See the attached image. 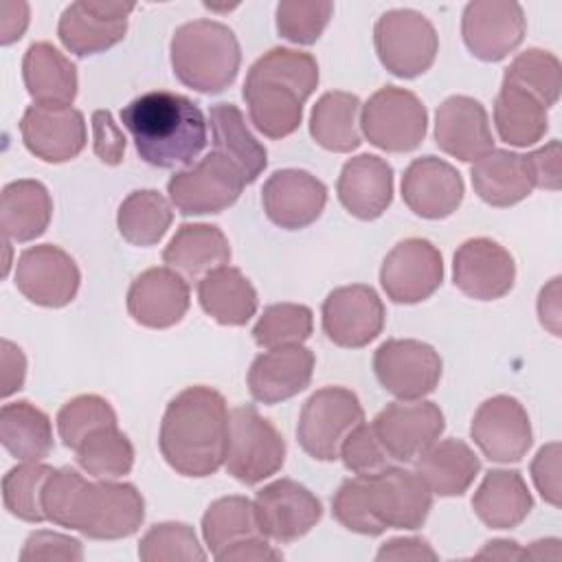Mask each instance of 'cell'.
<instances>
[{"label":"cell","mask_w":562,"mask_h":562,"mask_svg":"<svg viewBox=\"0 0 562 562\" xmlns=\"http://www.w3.org/2000/svg\"><path fill=\"white\" fill-rule=\"evenodd\" d=\"M338 457L345 468L358 476H371L382 472L389 465V454L378 441L373 428L369 424H358L340 443Z\"/></svg>","instance_id":"cell-50"},{"label":"cell","mask_w":562,"mask_h":562,"mask_svg":"<svg viewBox=\"0 0 562 562\" xmlns=\"http://www.w3.org/2000/svg\"><path fill=\"white\" fill-rule=\"evenodd\" d=\"M285 461V441L274 424L259 415L252 404L228 413L226 470L244 485H257L277 474Z\"/></svg>","instance_id":"cell-6"},{"label":"cell","mask_w":562,"mask_h":562,"mask_svg":"<svg viewBox=\"0 0 562 562\" xmlns=\"http://www.w3.org/2000/svg\"><path fill=\"white\" fill-rule=\"evenodd\" d=\"M476 560H522V549L516 540H490L476 555Z\"/></svg>","instance_id":"cell-60"},{"label":"cell","mask_w":562,"mask_h":562,"mask_svg":"<svg viewBox=\"0 0 562 562\" xmlns=\"http://www.w3.org/2000/svg\"><path fill=\"white\" fill-rule=\"evenodd\" d=\"M162 261L184 277H204L231 261V246L213 224H182L162 250Z\"/></svg>","instance_id":"cell-34"},{"label":"cell","mask_w":562,"mask_h":562,"mask_svg":"<svg viewBox=\"0 0 562 562\" xmlns=\"http://www.w3.org/2000/svg\"><path fill=\"white\" fill-rule=\"evenodd\" d=\"M46 520L77 529L92 540H119L138 531L145 501L132 483L86 481L72 468H57L44 483Z\"/></svg>","instance_id":"cell-1"},{"label":"cell","mask_w":562,"mask_h":562,"mask_svg":"<svg viewBox=\"0 0 562 562\" xmlns=\"http://www.w3.org/2000/svg\"><path fill=\"white\" fill-rule=\"evenodd\" d=\"M533 498L518 470H490L472 496V509L490 529H514L531 512Z\"/></svg>","instance_id":"cell-31"},{"label":"cell","mask_w":562,"mask_h":562,"mask_svg":"<svg viewBox=\"0 0 562 562\" xmlns=\"http://www.w3.org/2000/svg\"><path fill=\"white\" fill-rule=\"evenodd\" d=\"M244 184L237 165L211 149L195 165L176 171L167 182V193L182 215H209L235 204Z\"/></svg>","instance_id":"cell-10"},{"label":"cell","mask_w":562,"mask_h":562,"mask_svg":"<svg viewBox=\"0 0 562 562\" xmlns=\"http://www.w3.org/2000/svg\"><path fill=\"white\" fill-rule=\"evenodd\" d=\"M171 68L180 83L204 94L226 90L241 64L235 33L215 20H193L176 29L171 44Z\"/></svg>","instance_id":"cell-5"},{"label":"cell","mask_w":562,"mask_h":562,"mask_svg":"<svg viewBox=\"0 0 562 562\" xmlns=\"http://www.w3.org/2000/svg\"><path fill=\"white\" fill-rule=\"evenodd\" d=\"M171 206L156 189L132 191L119 206L116 226L132 246H154L169 231Z\"/></svg>","instance_id":"cell-40"},{"label":"cell","mask_w":562,"mask_h":562,"mask_svg":"<svg viewBox=\"0 0 562 562\" xmlns=\"http://www.w3.org/2000/svg\"><path fill=\"white\" fill-rule=\"evenodd\" d=\"M92 147L101 162L119 165L125 154V136L114 123L110 110L92 112Z\"/></svg>","instance_id":"cell-52"},{"label":"cell","mask_w":562,"mask_h":562,"mask_svg":"<svg viewBox=\"0 0 562 562\" xmlns=\"http://www.w3.org/2000/svg\"><path fill=\"white\" fill-rule=\"evenodd\" d=\"M250 536L263 533L257 522L255 503L246 496H222L213 501L202 516V538L213 558Z\"/></svg>","instance_id":"cell-41"},{"label":"cell","mask_w":562,"mask_h":562,"mask_svg":"<svg viewBox=\"0 0 562 562\" xmlns=\"http://www.w3.org/2000/svg\"><path fill=\"white\" fill-rule=\"evenodd\" d=\"M75 259L53 244L31 246L15 261V288L35 305L64 307L79 290Z\"/></svg>","instance_id":"cell-16"},{"label":"cell","mask_w":562,"mask_h":562,"mask_svg":"<svg viewBox=\"0 0 562 562\" xmlns=\"http://www.w3.org/2000/svg\"><path fill=\"white\" fill-rule=\"evenodd\" d=\"M200 307L220 325H246L257 312V292L248 277L233 266H220L198 281Z\"/></svg>","instance_id":"cell-32"},{"label":"cell","mask_w":562,"mask_h":562,"mask_svg":"<svg viewBox=\"0 0 562 562\" xmlns=\"http://www.w3.org/2000/svg\"><path fill=\"white\" fill-rule=\"evenodd\" d=\"M189 301V283L173 268H149L127 290L130 316L149 329H167L180 323Z\"/></svg>","instance_id":"cell-25"},{"label":"cell","mask_w":562,"mask_h":562,"mask_svg":"<svg viewBox=\"0 0 562 562\" xmlns=\"http://www.w3.org/2000/svg\"><path fill=\"white\" fill-rule=\"evenodd\" d=\"M22 79L35 105L68 108L77 97V66L48 42H33L26 48Z\"/></svg>","instance_id":"cell-29"},{"label":"cell","mask_w":562,"mask_h":562,"mask_svg":"<svg viewBox=\"0 0 562 562\" xmlns=\"http://www.w3.org/2000/svg\"><path fill=\"white\" fill-rule=\"evenodd\" d=\"M336 193L353 217L375 220L393 202V167L373 154L353 156L342 165Z\"/></svg>","instance_id":"cell-28"},{"label":"cell","mask_w":562,"mask_h":562,"mask_svg":"<svg viewBox=\"0 0 562 562\" xmlns=\"http://www.w3.org/2000/svg\"><path fill=\"white\" fill-rule=\"evenodd\" d=\"M360 127L373 147L404 154L422 145L428 127V112L415 92L384 86L362 105Z\"/></svg>","instance_id":"cell-8"},{"label":"cell","mask_w":562,"mask_h":562,"mask_svg":"<svg viewBox=\"0 0 562 562\" xmlns=\"http://www.w3.org/2000/svg\"><path fill=\"white\" fill-rule=\"evenodd\" d=\"M435 143L443 154L463 162L492 151L494 138L483 103L465 94L448 97L435 114Z\"/></svg>","instance_id":"cell-26"},{"label":"cell","mask_w":562,"mask_h":562,"mask_svg":"<svg viewBox=\"0 0 562 562\" xmlns=\"http://www.w3.org/2000/svg\"><path fill=\"white\" fill-rule=\"evenodd\" d=\"M531 173H533V187L558 191L560 189V140H551L544 147L527 154Z\"/></svg>","instance_id":"cell-54"},{"label":"cell","mask_w":562,"mask_h":562,"mask_svg":"<svg viewBox=\"0 0 562 562\" xmlns=\"http://www.w3.org/2000/svg\"><path fill=\"white\" fill-rule=\"evenodd\" d=\"M560 277L551 279V283L547 288L540 290V299H538V316H540V323L551 329L553 336H560Z\"/></svg>","instance_id":"cell-59"},{"label":"cell","mask_w":562,"mask_h":562,"mask_svg":"<svg viewBox=\"0 0 562 562\" xmlns=\"http://www.w3.org/2000/svg\"><path fill=\"white\" fill-rule=\"evenodd\" d=\"M252 503L261 533L283 544L303 538L323 516L321 501L292 479H279L266 485Z\"/></svg>","instance_id":"cell-19"},{"label":"cell","mask_w":562,"mask_h":562,"mask_svg":"<svg viewBox=\"0 0 562 562\" xmlns=\"http://www.w3.org/2000/svg\"><path fill=\"white\" fill-rule=\"evenodd\" d=\"M560 59L542 48H527L518 53L505 68L503 83L516 86L533 94L544 108H551L560 99Z\"/></svg>","instance_id":"cell-43"},{"label":"cell","mask_w":562,"mask_h":562,"mask_svg":"<svg viewBox=\"0 0 562 562\" xmlns=\"http://www.w3.org/2000/svg\"><path fill=\"white\" fill-rule=\"evenodd\" d=\"M77 465L94 479L125 476L134 465V446L119 426H108L90 437L75 450Z\"/></svg>","instance_id":"cell-42"},{"label":"cell","mask_w":562,"mask_h":562,"mask_svg":"<svg viewBox=\"0 0 562 562\" xmlns=\"http://www.w3.org/2000/svg\"><path fill=\"white\" fill-rule=\"evenodd\" d=\"M158 446L178 474L191 479L215 474L224 465L228 446L224 395L204 384L180 391L165 408Z\"/></svg>","instance_id":"cell-2"},{"label":"cell","mask_w":562,"mask_h":562,"mask_svg":"<svg viewBox=\"0 0 562 562\" xmlns=\"http://www.w3.org/2000/svg\"><path fill=\"white\" fill-rule=\"evenodd\" d=\"M373 44L382 66L402 79L424 75L437 57L439 37L426 15L413 9H391L373 26Z\"/></svg>","instance_id":"cell-7"},{"label":"cell","mask_w":562,"mask_h":562,"mask_svg":"<svg viewBox=\"0 0 562 562\" xmlns=\"http://www.w3.org/2000/svg\"><path fill=\"white\" fill-rule=\"evenodd\" d=\"M314 329L312 310L301 303H274L263 310L252 327V338L263 349L303 345Z\"/></svg>","instance_id":"cell-45"},{"label":"cell","mask_w":562,"mask_h":562,"mask_svg":"<svg viewBox=\"0 0 562 562\" xmlns=\"http://www.w3.org/2000/svg\"><path fill=\"white\" fill-rule=\"evenodd\" d=\"M325 336L347 349H358L375 340L384 327V303L371 285L353 283L336 288L323 301Z\"/></svg>","instance_id":"cell-15"},{"label":"cell","mask_w":562,"mask_h":562,"mask_svg":"<svg viewBox=\"0 0 562 562\" xmlns=\"http://www.w3.org/2000/svg\"><path fill=\"white\" fill-rule=\"evenodd\" d=\"M314 353L303 345H283L259 353L248 369V389L261 404H279L305 391L314 373Z\"/></svg>","instance_id":"cell-27"},{"label":"cell","mask_w":562,"mask_h":562,"mask_svg":"<svg viewBox=\"0 0 562 562\" xmlns=\"http://www.w3.org/2000/svg\"><path fill=\"white\" fill-rule=\"evenodd\" d=\"M316 86V59L310 53L277 46L250 66L241 94L252 125L277 140L299 130L303 105Z\"/></svg>","instance_id":"cell-4"},{"label":"cell","mask_w":562,"mask_h":562,"mask_svg":"<svg viewBox=\"0 0 562 562\" xmlns=\"http://www.w3.org/2000/svg\"><path fill=\"white\" fill-rule=\"evenodd\" d=\"M261 204L272 224L299 231L316 222L327 204V187L303 169H279L261 189Z\"/></svg>","instance_id":"cell-22"},{"label":"cell","mask_w":562,"mask_h":562,"mask_svg":"<svg viewBox=\"0 0 562 562\" xmlns=\"http://www.w3.org/2000/svg\"><path fill=\"white\" fill-rule=\"evenodd\" d=\"M364 422L358 395L345 386H325L307 397L296 424L299 446L318 461L338 459L342 439Z\"/></svg>","instance_id":"cell-9"},{"label":"cell","mask_w":562,"mask_h":562,"mask_svg":"<svg viewBox=\"0 0 562 562\" xmlns=\"http://www.w3.org/2000/svg\"><path fill=\"white\" fill-rule=\"evenodd\" d=\"M439 555L437 551L428 544V540L424 538H417V536H408V538H391L386 540L380 551L375 553V560L378 562H384V560H428V562H435Z\"/></svg>","instance_id":"cell-55"},{"label":"cell","mask_w":562,"mask_h":562,"mask_svg":"<svg viewBox=\"0 0 562 562\" xmlns=\"http://www.w3.org/2000/svg\"><path fill=\"white\" fill-rule=\"evenodd\" d=\"M283 553L277 551L268 540L266 536H250V538H244L231 547H226L222 553L215 555V560H222V562H231V560H239V562H266V560H281Z\"/></svg>","instance_id":"cell-56"},{"label":"cell","mask_w":562,"mask_h":562,"mask_svg":"<svg viewBox=\"0 0 562 562\" xmlns=\"http://www.w3.org/2000/svg\"><path fill=\"white\" fill-rule=\"evenodd\" d=\"M26 149L44 162H66L86 147V121L75 108L29 105L20 121Z\"/></svg>","instance_id":"cell-24"},{"label":"cell","mask_w":562,"mask_h":562,"mask_svg":"<svg viewBox=\"0 0 562 562\" xmlns=\"http://www.w3.org/2000/svg\"><path fill=\"white\" fill-rule=\"evenodd\" d=\"M22 562H40V560H64V562H81L83 560V547L77 538H70L66 533L57 531H33L22 551H20Z\"/></svg>","instance_id":"cell-51"},{"label":"cell","mask_w":562,"mask_h":562,"mask_svg":"<svg viewBox=\"0 0 562 562\" xmlns=\"http://www.w3.org/2000/svg\"><path fill=\"white\" fill-rule=\"evenodd\" d=\"M522 558H533V560L551 558V560H560V540L558 538L536 540L527 549H522Z\"/></svg>","instance_id":"cell-61"},{"label":"cell","mask_w":562,"mask_h":562,"mask_svg":"<svg viewBox=\"0 0 562 562\" xmlns=\"http://www.w3.org/2000/svg\"><path fill=\"white\" fill-rule=\"evenodd\" d=\"M443 281V257L424 237H408L393 246L380 268V283L393 303L426 301Z\"/></svg>","instance_id":"cell-13"},{"label":"cell","mask_w":562,"mask_h":562,"mask_svg":"<svg viewBox=\"0 0 562 562\" xmlns=\"http://www.w3.org/2000/svg\"><path fill=\"white\" fill-rule=\"evenodd\" d=\"M463 178L437 156L415 158L402 176L404 204L424 220H443L463 202Z\"/></svg>","instance_id":"cell-23"},{"label":"cell","mask_w":562,"mask_h":562,"mask_svg":"<svg viewBox=\"0 0 562 562\" xmlns=\"http://www.w3.org/2000/svg\"><path fill=\"white\" fill-rule=\"evenodd\" d=\"M0 441L20 461H44L53 450V426L48 415L26 400L0 408Z\"/></svg>","instance_id":"cell-37"},{"label":"cell","mask_w":562,"mask_h":562,"mask_svg":"<svg viewBox=\"0 0 562 562\" xmlns=\"http://www.w3.org/2000/svg\"><path fill=\"white\" fill-rule=\"evenodd\" d=\"M108 426H119V422L114 408L101 395H77L57 413L59 439L70 450H77L86 437Z\"/></svg>","instance_id":"cell-46"},{"label":"cell","mask_w":562,"mask_h":562,"mask_svg":"<svg viewBox=\"0 0 562 562\" xmlns=\"http://www.w3.org/2000/svg\"><path fill=\"white\" fill-rule=\"evenodd\" d=\"M369 503L382 529H419L432 507V492L417 472L386 465L367 476Z\"/></svg>","instance_id":"cell-17"},{"label":"cell","mask_w":562,"mask_h":562,"mask_svg":"<svg viewBox=\"0 0 562 562\" xmlns=\"http://www.w3.org/2000/svg\"><path fill=\"white\" fill-rule=\"evenodd\" d=\"M132 11L134 4L123 2H72L57 24L59 42L77 57L103 53L125 37Z\"/></svg>","instance_id":"cell-21"},{"label":"cell","mask_w":562,"mask_h":562,"mask_svg":"<svg viewBox=\"0 0 562 562\" xmlns=\"http://www.w3.org/2000/svg\"><path fill=\"white\" fill-rule=\"evenodd\" d=\"M213 151L237 165L246 184L255 182L268 165L266 147L252 136L241 110L235 103H215L209 110Z\"/></svg>","instance_id":"cell-35"},{"label":"cell","mask_w":562,"mask_h":562,"mask_svg":"<svg viewBox=\"0 0 562 562\" xmlns=\"http://www.w3.org/2000/svg\"><path fill=\"white\" fill-rule=\"evenodd\" d=\"M476 195L490 206H512L533 191V173L527 154L492 149L470 169Z\"/></svg>","instance_id":"cell-30"},{"label":"cell","mask_w":562,"mask_h":562,"mask_svg":"<svg viewBox=\"0 0 562 562\" xmlns=\"http://www.w3.org/2000/svg\"><path fill=\"white\" fill-rule=\"evenodd\" d=\"M121 123L134 138L138 156L160 169L191 165L206 145V119L184 94L154 90L121 110Z\"/></svg>","instance_id":"cell-3"},{"label":"cell","mask_w":562,"mask_h":562,"mask_svg":"<svg viewBox=\"0 0 562 562\" xmlns=\"http://www.w3.org/2000/svg\"><path fill=\"white\" fill-rule=\"evenodd\" d=\"M481 461L461 439L435 441L415 459V472L437 496H461L474 483Z\"/></svg>","instance_id":"cell-33"},{"label":"cell","mask_w":562,"mask_h":562,"mask_svg":"<svg viewBox=\"0 0 562 562\" xmlns=\"http://www.w3.org/2000/svg\"><path fill=\"white\" fill-rule=\"evenodd\" d=\"M494 125L503 143L529 147L549 130V116L542 101L522 88L501 83L494 101Z\"/></svg>","instance_id":"cell-39"},{"label":"cell","mask_w":562,"mask_h":562,"mask_svg":"<svg viewBox=\"0 0 562 562\" xmlns=\"http://www.w3.org/2000/svg\"><path fill=\"white\" fill-rule=\"evenodd\" d=\"M441 358L428 342L389 338L373 353V371L384 391L411 402L432 393L441 378Z\"/></svg>","instance_id":"cell-11"},{"label":"cell","mask_w":562,"mask_h":562,"mask_svg":"<svg viewBox=\"0 0 562 562\" xmlns=\"http://www.w3.org/2000/svg\"><path fill=\"white\" fill-rule=\"evenodd\" d=\"M454 285L470 299L494 301L514 288L516 263L507 248L490 237L463 241L452 257Z\"/></svg>","instance_id":"cell-20"},{"label":"cell","mask_w":562,"mask_h":562,"mask_svg":"<svg viewBox=\"0 0 562 562\" xmlns=\"http://www.w3.org/2000/svg\"><path fill=\"white\" fill-rule=\"evenodd\" d=\"M360 99L351 92H325L312 108L310 134L327 151L349 154L360 147L362 136L358 130Z\"/></svg>","instance_id":"cell-38"},{"label":"cell","mask_w":562,"mask_h":562,"mask_svg":"<svg viewBox=\"0 0 562 562\" xmlns=\"http://www.w3.org/2000/svg\"><path fill=\"white\" fill-rule=\"evenodd\" d=\"M55 468L40 461H24L2 476V503L11 516L24 522L46 520L42 490Z\"/></svg>","instance_id":"cell-44"},{"label":"cell","mask_w":562,"mask_h":562,"mask_svg":"<svg viewBox=\"0 0 562 562\" xmlns=\"http://www.w3.org/2000/svg\"><path fill=\"white\" fill-rule=\"evenodd\" d=\"M138 558L143 562H191L206 560L195 531L187 522H158L138 542Z\"/></svg>","instance_id":"cell-47"},{"label":"cell","mask_w":562,"mask_h":562,"mask_svg":"<svg viewBox=\"0 0 562 562\" xmlns=\"http://www.w3.org/2000/svg\"><path fill=\"white\" fill-rule=\"evenodd\" d=\"M334 518L349 531L362 536H380L384 533L382 525L375 520L367 492V476H353L340 483L338 492L331 501Z\"/></svg>","instance_id":"cell-49"},{"label":"cell","mask_w":562,"mask_h":562,"mask_svg":"<svg viewBox=\"0 0 562 562\" xmlns=\"http://www.w3.org/2000/svg\"><path fill=\"white\" fill-rule=\"evenodd\" d=\"M527 31L522 7L509 0H474L461 15V35L468 50L481 61H501L514 53Z\"/></svg>","instance_id":"cell-14"},{"label":"cell","mask_w":562,"mask_h":562,"mask_svg":"<svg viewBox=\"0 0 562 562\" xmlns=\"http://www.w3.org/2000/svg\"><path fill=\"white\" fill-rule=\"evenodd\" d=\"M29 26V4L4 0L0 2V44L9 46L18 42Z\"/></svg>","instance_id":"cell-58"},{"label":"cell","mask_w":562,"mask_h":562,"mask_svg":"<svg viewBox=\"0 0 562 562\" xmlns=\"http://www.w3.org/2000/svg\"><path fill=\"white\" fill-rule=\"evenodd\" d=\"M371 428L391 461L411 463L439 439L446 419L435 402L402 400L382 408Z\"/></svg>","instance_id":"cell-12"},{"label":"cell","mask_w":562,"mask_h":562,"mask_svg":"<svg viewBox=\"0 0 562 562\" xmlns=\"http://www.w3.org/2000/svg\"><path fill=\"white\" fill-rule=\"evenodd\" d=\"M470 435L479 450L496 463L520 461L533 441L529 415L512 395L485 400L472 417Z\"/></svg>","instance_id":"cell-18"},{"label":"cell","mask_w":562,"mask_h":562,"mask_svg":"<svg viewBox=\"0 0 562 562\" xmlns=\"http://www.w3.org/2000/svg\"><path fill=\"white\" fill-rule=\"evenodd\" d=\"M53 217V200L40 180H13L2 189L0 226L4 239L33 241Z\"/></svg>","instance_id":"cell-36"},{"label":"cell","mask_w":562,"mask_h":562,"mask_svg":"<svg viewBox=\"0 0 562 562\" xmlns=\"http://www.w3.org/2000/svg\"><path fill=\"white\" fill-rule=\"evenodd\" d=\"M334 13L331 2L318 0H281L277 4V31L292 44H314Z\"/></svg>","instance_id":"cell-48"},{"label":"cell","mask_w":562,"mask_h":562,"mask_svg":"<svg viewBox=\"0 0 562 562\" xmlns=\"http://www.w3.org/2000/svg\"><path fill=\"white\" fill-rule=\"evenodd\" d=\"M531 479L540 496L560 507V443L551 441L538 450L531 461Z\"/></svg>","instance_id":"cell-53"},{"label":"cell","mask_w":562,"mask_h":562,"mask_svg":"<svg viewBox=\"0 0 562 562\" xmlns=\"http://www.w3.org/2000/svg\"><path fill=\"white\" fill-rule=\"evenodd\" d=\"M26 375V358L18 345L2 340V397L20 391Z\"/></svg>","instance_id":"cell-57"}]
</instances>
